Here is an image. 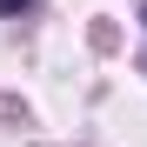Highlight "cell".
Returning a JSON list of instances; mask_svg holds the SVG:
<instances>
[{
	"label": "cell",
	"instance_id": "1",
	"mask_svg": "<svg viewBox=\"0 0 147 147\" xmlns=\"http://www.w3.org/2000/svg\"><path fill=\"white\" fill-rule=\"evenodd\" d=\"M13 7H27V0H0V13H13Z\"/></svg>",
	"mask_w": 147,
	"mask_h": 147
}]
</instances>
